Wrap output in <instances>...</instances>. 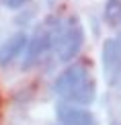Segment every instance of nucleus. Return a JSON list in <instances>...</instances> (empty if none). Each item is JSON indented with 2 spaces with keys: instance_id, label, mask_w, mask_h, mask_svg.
Listing matches in <instances>:
<instances>
[{
  "instance_id": "nucleus-1",
  "label": "nucleus",
  "mask_w": 121,
  "mask_h": 125,
  "mask_svg": "<svg viewBox=\"0 0 121 125\" xmlns=\"http://www.w3.org/2000/svg\"><path fill=\"white\" fill-rule=\"evenodd\" d=\"M84 39H86V35H84L82 23L76 17H68L64 31H62L60 39L54 45V53H55L57 62L70 64V62L78 60V55H80V51L84 47Z\"/></svg>"
},
{
  "instance_id": "nucleus-2",
  "label": "nucleus",
  "mask_w": 121,
  "mask_h": 125,
  "mask_svg": "<svg viewBox=\"0 0 121 125\" xmlns=\"http://www.w3.org/2000/svg\"><path fill=\"white\" fill-rule=\"evenodd\" d=\"M88 78H92L90 64L86 60H74L70 64H66V68L54 78L51 92L60 98H66L72 90H76L80 84H84Z\"/></svg>"
},
{
  "instance_id": "nucleus-3",
  "label": "nucleus",
  "mask_w": 121,
  "mask_h": 125,
  "mask_svg": "<svg viewBox=\"0 0 121 125\" xmlns=\"http://www.w3.org/2000/svg\"><path fill=\"white\" fill-rule=\"evenodd\" d=\"M47 51H51V39H49V33H47L45 25L41 23L35 27L33 35H29V41H27V47L23 51V62H21V70L27 72L31 68H35L41 60L47 55Z\"/></svg>"
},
{
  "instance_id": "nucleus-4",
  "label": "nucleus",
  "mask_w": 121,
  "mask_h": 125,
  "mask_svg": "<svg viewBox=\"0 0 121 125\" xmlns=\"http://www.w3.org/2000/svg\"><path fill=\"white\" fill-rule=\"evenodd\" d=\"M55 119L62 125H99L97 117L90 109L72 105V103H66V101L55 103Z\"/></svg>"
},
{
  "instance_id": "nucleus-5",
  "label": "nucleus",
  "mask_w": 121,
  "mask_h": 125,
  "mask_svg": "<svg viewBox=\"0 0 121 125\" xmlns=\"http://www.w3.org/2000/svg\"><path fill=\"white\" fill-rule=\"evenodd\" d=\"M29 35L25 31H17L10 37H6L0 43V68H8L23 55L25 47H27Z\"/></svg>"
},
{
  "instance_id": "nucleus-6",
  "label": "nucleus",
  "mask_w": 121,
  "mask_h": 125,
  "mask_svg": "<svg viewBox=\"0 0 121 125\" xmlns=\"http://www.w3.org/2000/svg\"><path fill=\"white\" fill-rule=\"evenodd\" d=\"M101 62H103V72L105 78H111L115 72L121 68V49L113 37L105 39L103 49H101Z\"/></svg>"
},
{
  "instance_id": "nucleus-7",
  "label": "nucleus",
  "mask_w": 121,
  "mask_h": 125,
  "mask_svg": "<svg viewBox=\"0 0 121 125\" xmlns=\"http://www.w3.org/2000/svg\"><path fill=\"white\" fill-rule=\"evenodd\" d=\"M60 101L72 103V105H80V107H90L97 101V82H94V78H88L84 84H80L76 90H72L66 98H60Z\"/></svg>"
},
{
  "instance_id": "nucleus-8",
  "label": "nucleus",
  "mask_w": 121,
  "mask_h": 125,
  "mask_svg": "<svg viewBox=\"0 0 121 125\" xmlns=\"http://www.w3.org/2000/svg\"><path fill=\"white\" fill-rule=\"evenodd\" d=\"M103 19L111 29L121 27V0H105Z\"/></svg>"
},
{
  "instance_id": "nucleus-9",
  "label": "nucleus",
  "mask_w": 121,
  "mask_h": 125,
  "mask_svg": "<svg viewBox=\"0 0 121 125\" xmlns=\"http://www.w3.org/2000/svg\"><path fill=\"white\" fill-rule=\"evenodd\" d=\"M0 4L8 10H21L25 4H29V0H0Z\"/></svg>"
},
{
  "instance_id": "nucleus-10",
  "label": "nucleus",
  "mask_w": 121,
  "mask_h": 125,
  "mask_svg": "<svg viewBox=\"0 0 121 125\" xmlns=\"http://www.w3.org/2000/svg\"><path fill=\"white\" fill-rule=\"evenodd\" d=\"M115 41H117V45H119V49H121V29H119V33L117 35H115V37H113Z\"/></svg>"
},
{
  "instance_id": "nucleus-11",
  "label": "nucleus",
  "mask_w": 121,
  "mask_h": 125,
  "mask_svg": "<svg viewBox=\"0 0 121 125\" xmlns=\"http://www.w3.org/2000/svg\"><path fill=\"white\" fill-rule=\"evenodd\" d=\"M54 125H62V123H54Z\"/></svg>"
},
{
  "instance_id": "nucleus-12",
  "label": "nucleus",
  "mask_w": 121,
  "mask_h": 125,
  "mask_svg": "<svg viewBox=\"0 0 121 125\" xmlns=\"http://www.w3.org/2000/svg\"><path fill=\"white\" fill-rule=\"evenodd\" d=\"M119 125H121V123H119Z\"/></svg>"
}]
</instances>
